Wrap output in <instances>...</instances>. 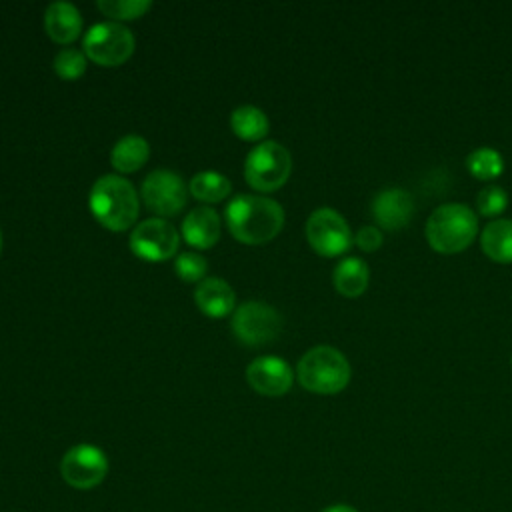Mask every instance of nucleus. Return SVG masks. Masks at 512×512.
<instances>
[{
	"label": "nucleus",
	"mask_w": 512,
	"mask_h": 512,
	"mask_svg": "<svg viewBox=\"0 0 512 512\" xmlns=\"http://www.w3.org/2000/svg\"><path fill=\"white\" fill-rule=\"evenodd\" d=\"M226 226L240 244H266L274 240L284 226L282 206L266 196L238 194L224 210Z\"/></svg>",
	"instance_id": "obj_1"
},
{
	"label": "nucleus",
	"mask_w": 512,
	"mask_h": 512,
	"mask_svg": "<svg viewBox=\"0 0 512 512\" xmlns=\"http://www.w3.org/2000/svg\"><path fill=\"white\" fill-rule=\"evenodd\" d=\"M88 206L96 222L112 232H124L132 228L140 212L134 186L116 174H104L94 182Z\"/></svg>",
	"instance_id": "obj_2"
},
{
	"label": "nucleus",
	"mask_w": 512,
	"mask_h": 512,
	"mask_svg": "<svg viewBox=\"0 0 512 512\" xmlns=\"http://www.w3.org/2000/svg\"><path fill=\"white\" fill-rule=\"evenodd\" d=\"M476 234V214L458 202L438 206L426 220V240L440 254L462 252L472 244Z\"/></svg>",
	"instance_id": "obj_3"
},
{
	"label": "nucleus",
	"mask_w": 512,
	"mask_h": 512,
	"mask_svg": "<svg viewBox=\"0 0 512 512\" xmlns=\"http://www.w3.org/2000/svg\"><path fill=\"white\" fill-rule=\"evenodd\" d=\"M298 382L314 394H336L350 382L352 368L346 356L334 346H314L298 362Z\"/></svg>",
	"instance_id": "obj_4"
},
{
	"label": "nucleus",
	"mask_w": 512,
	"mask_h": 512,
	"mask_svg": "<svg viewBox=\"0 0 512 512\" xmlns=\"http://www.w3.org/2000/svg\"><path fill=\"white\" fill-rule=\"evenodd\" d=\"M292 172L290 152L274 142L264 140L256 144L244 162V178L250 188L258 192H274L286 184Z\"/></svg>",
	"instance_id": "obj_5"
},
{
	"label": "nucleus",
	"mask_w": 512,
	"mask_h": 512,
	"mask_svg": "<svg viewBox=\"0 0 512 512\" xmlns=\"http://www.w3.org/2000/svg\"><path fill=\"white\" fill-rule=\"evenodd\" d=\"M82 48L94 64L114 68L132 56L134 34L120 22H98L84 34Z\"/></svg>",
	"instance_id": "obj_6"
},
{
	"label": "nucleus",
	"mask_w": 512,
	"mask_h": 512,
	"mask_svg": "<svg viewBox=\"0 0 512 512\" xmlns=\"http://www.w3.org/2000/svg\"><path fill=\"white\" fill-rule=\"evenodd\" d=\"M230 328L234 336L246 346H264L276 340L282 330V316L266 302L250 300L232 312Z\"/></svg>",
	"instance_id": "obj_7"
},
{
	"label": "nucleus",
	"mask_w": 512,
	"mask_h": 512,
	"mask_svg": "<svg viewBox=\"0 0 512 512\" xmlns=\"http://www.w3.org/2000/svg\"><path fill=\"white\" fill-rule=\"evenodd\" d=\"M306 240L316 254L332 258L348 252L352 246V232L342 214L324 206L308 216Z\"/></svg>",
	"instance_id": "obj_8"
},
{
	"label": "nucleus",
	"mask_w": 512,
	"mask_h": 512,
	"mask_svg": "<svg viewBox=\"0 0 512 512\" xmlns=\"http://www.w3.org/2000/svg\"><path fill=\"white\" fill-rule=\"evenodd\" d=\"M180 236L164 218H148L134 226L130 234V250L146 262H164L178 252Z\"/></svg>",
	"instance_id": "obj_9"
},
{
	"label": "nucleus",
	"mask_w": 512,
	"mask_h": 512,
	"mask_svg": "<svg viewBox=\"0 0 512 512\" xmlns=\"http://www.w3.org/2000/svg\"><path fill=\"white\" fill-rule=\"evenodd\" d=\"M60 472L72 488L90 490L106 478L108 458L94 444H76L62 456Z\"/></svg>",
	"instance_id": "obj_10"
},
{
	"label": "nucleus",
	"mask_w": 512,
	"mask_h": 512,
	"mask_svg": "<svg viewBox=\"0 0 512 512\" xmlns=\"http://www.w3.org/2000/svg\"><path fill=\"white\" fill-rule=\"evenodd\" d=\"M142 200L146 208L160 218L176 216L186 204V186L178 172L158 168L142 182Z\"/></svg>",
	"instance_id": "obj_11"
},
{
	"label": "nucleus",
	"mask_w": 512,
	"mask_h": 512,
	"mask_svg": "<svg viewBox=\"0 0 512 512\" xmlns=\"http://www.w3.org/2000/svg\"><path fill=\"white\" fill-rule=\"evenodd\" d=\"M248 384L262 396H282L292 388L294 372L290 364L278 356H260L246 368Z\"/></svg>",
	"instance_id": "obj_12"
},
{
	"label": "nucleus",
	"mask_w": 512,
	"mask_h": 512,
	"mask_svg": "<svg viewBox=\"0 0 512 512\" xmlns=\"http://www.w3.org/2000/svg\"><path fill=\"white\" fill-rule=\"evenodd\" d=\"M414 214V200L404 188H384L372 200V216L384 230H400L408 226Z\"/></svg>",
	"instance_id": "obj_13"
},
{
	"label": "nucleus",
	"mask_w": 512,
	"mask_h": 512,
	"mask_svg": "<svg viewBox=\"0 0 512 512\" xmlns=\"http://www.w3.org/2000/svg\"><path fill=\"white\" fill-rule=\"evenodd\" d=\"M182 238L198 250L212 248L220 240V218L216 210L210 206L192 208L182 222Z\"/></svg>",
	"instance_id": "obj_14"
},
{
	"label": "nucleus",
	"mask_w": 512,
	"mask_h": 512,
	"mask_svg": "<svg viewBox=\"0 0 512 512\" xmlns=\"http://www.w3.org/2000/svg\"><path fill=\"white\" fill-rule=\"evenodd\" d=\"M194 302L208 318H224L236 310V294L222 278H204L194 290Z\"/></svg>",
	"instance_id": "obj_15"
},
{
	"label": "nucleus",
	"mask_w": 512,
	"mask_h": 512,
	"mask_svg": "<svg viewBox=\"0 0 512 512\" xmlns=\"http://www.w3.org/2000/svg\"><path fill=\"white\" fill-rule=\"evenodd\" d=\"M44 28L56 44H70L82 32V16L70 2H52L44 12Z\"/></svg>",
	"instance_id": "obj_16"
},
{
	"label": "nucleus",
	"mask_w": 512,
	"mask_h": 512,
	"mask_svg": "<svg viewBox=\"0 0 512 512\" xmlns=\"http://www.w3.org/2000/svg\"><path fill=\"white\" fill-rule=\"evenodd\" d=\"M332 282H334V288L342 296L356 298V296H360L368 288L370 268H368V264L364 260L348 256V258L340 260L338 266L334 268Z\"/></svg>",
	"instance_id": "obj_17"
},
{
	"label": "nucleus",
	"mask_w": 512,
	"mask_h": 512,
	"mask_svg": "<svg viewBox=\"0 0 512 512\" xmlns=\"http://www.w3.org/2000/svg\"><path fill=\"white\" fill-rule=\"evenodd\" d=\"M148 156H150L148 142L142 136L128 134L114 144L110 152V164L114 166V170L122 174H130L140 170L148 162Z\"/></svg>",
	"instance_id": "obj_18"
},
{
	"label": "nucleus",
	"mask_w": 512,
	"mask_h": 512,
	"mask_svg": "<svg viewBox=\"0 0 512 512\" xmlns=\"http://www.w3.org/2000/svg\"><path fill=\"white\" fill-rule=\"evenodd\" d=\"M480 244L484 254L500 264L512 262V220H492L484 226L480 234Z\"/></svg>",
	"instance_id": "obj_19"
},
{
	"label": "nucleus",
	"mask_w": 512,
	"mask_h": 512,
	"mask_svg": "<svg viewBox=\"0 0 512 512\" xmlns=\"http://www.w3.org/2000/svg\"><path fill=\"white\" fill-rule=\"evenodd\" d=\"M230 128L232 132L246 142H260L268 134V116L250 104L238 106L230 116Z\"/></svg>",
	"instance_id": "obj_20"
},
{
	"label": "nucleus",
	"mask_w": 512,
	"mask_h": 512,
	"mask_svg": "<svg viewBox=\"0 0 512 512\" xmlns=\"http://www.w3.org/2000/svg\"><path fill=\"white\" fill-rule=\"evenodd\" d=\"M188 190L192 192V196L196 200L212 204V202L224 200L230 194L232 184L224 174L214 172V170H206V172H198V174L192 176V180L188 184Z\"/></svg>",
	"instance_id": "obj_21"
},
{
	"label": "nucleus",
	"mask_w": 512,
	"mask_h": 512,
	"mask_svg": "<svg viewBox=\"0 0 512 512\" xmlns=\"http://www.w3.org/2000/svg\"><path fill=\"white\" fill-rule=\"evenodd\" d=\"M466 168L478 180H494L504 170V158L498 150L482 146V148H476L468 154Z\"/></svg>",
	"instance_id": "obj_22"
},
{
	"label": "nucleus",
	"mask_w": 512,
	"mask_h": 512,
	"mask_svg": "<svg viewBox=\"0 0 512 512\" xmlns=\"http://www.w3.org/2000/svg\"><path fill=\"white\" fill-rule=\"evenodd\" d=\"M96 6L104 16L120 22V20L142 18L152 8V2H148V0H100Z\"/></svg>",
	"instance_id": "obj_23"
},
{
	"label": "nucleus",
	"mask_w": 512,
	"mask_h": 512,
	"mask_svg": "<svg viewBox=\"0 0 512 512\" xmlns=\"http://www.w3.org/2000/svg\"><path fill=\"white\" fill-rule=\"evenodd\" d=\"M52 66L62 80H68V82L78 80L86 72V54L76 48H62L54 56Z\"/></svg>",
	"instance_id": "obj_24"
},
{
	"label": "nucleus",
	"mask_w": 512,
	"mask_h": 512,
	"mask_svg": "<svg viewBox=\"0 0 512 512\" xmlns=\"http://www.w3.org/2000/svg\"><path fill=\"white\" fill-rule=\"evenodd\" d=\"M174 270L184 282H202L208 270V262L196 252H182L174 260Z\"/></svg>",
	"instance_id": "obj_25"
},
{
	"label": "nucleus",
	"mask_w": 512,
	"mask_h": 512,
	"mask_svg": "<svg viewBox=\"0 0 512 512\" xmlns=\"http://www.w3.org/2000/svg\"><path fill=\"white\" fill-rule=\"evenodd\" d=\"M508 206V194L502 186H486L476 196V208L482 216H498Z\"/></svg>",
	"instance_id": "obj_26"
},
{
	"label": "nucleus",
	"mask_w": 512,
	"mask_h": 512,
	"mask_svg": "<svg viewBox=\"0 0 512 512\" xmlns=\"http://www.w3.org/2000/svg\"><path fill=\"white\" fill-rule=\"evenodd\" d=\"M354 242H356V246H358L360 250H364V252H374V250H378V248L382 246V232H380V228H376V226H362V228L356 232Z\"/></svg>",
	"instance_id": "obj_27"
},
{
	"label": "nucleus",
	"mask_w": 512,
	"mask_h": 512,
	"mask_svg": "<svg viewBox=\"0 0 512 512\" xmlns=\"http://www.w3.org/2000/svg\"><path fill=\"white\" fill-rule=\"evenodd\" d=\"M320 512H358V510L354 506H350V504H332V506H326Z\"/></svg>",
	"instance_id": "obj_28"
},
{
	"label": "nucleus",
	"mask_w": 512,
	"mask_h": 512,
	"mask_svg": "<svg viewBox=\"0 0 512 512\" xmlns=\"http://www.w3.org/2000/svg\"><path fill=\"white\" fill-rule=\"evenodd\" d=\"M0 252H2V232H0Z\"/></svg>",
	"instance_id": "obj_29"
},
{
	"label": "nucleus",
	"mask_w": 512,
	"mask_h": 512,
	"mask_svg": "<svg viewBox=\"0 0 512 512\" xmlns=\"http://www.w3.org/2000/svg\"><path fill=\"white\" fill-rule=\"evenodd\" d=\"M510 364H512V358H510Z\"/></svg>",
	"instance_id": "obj_30"
}]
</instances>
